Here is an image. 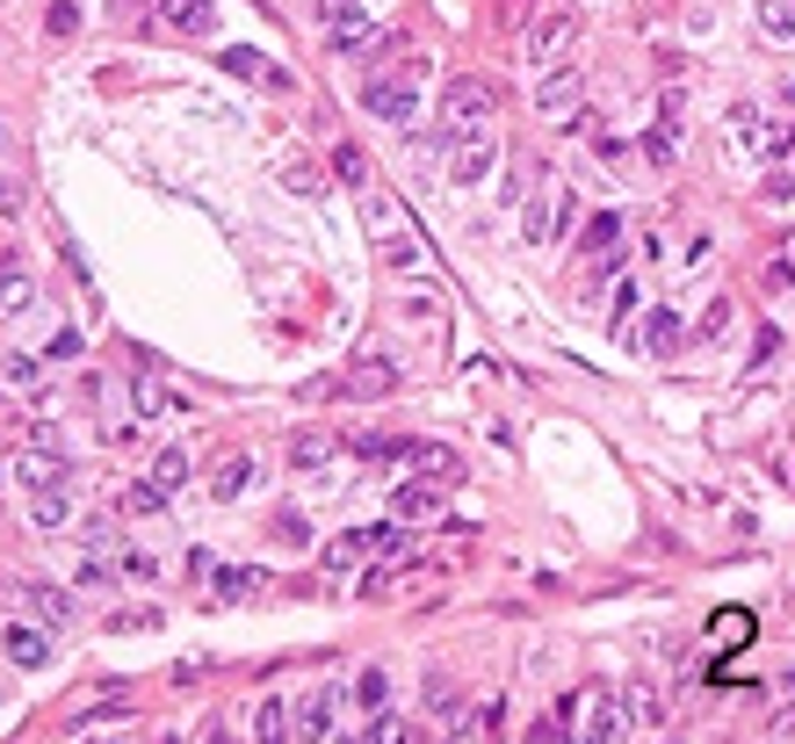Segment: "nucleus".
<instances>
[{"mask_svg": "<svg viewBox=\"0 0 795 744\" xmlns=\"http://www.w3.org/2000/svg\"><path fill=\"white\" fill-rule=\"evenodd\" d=\"M571 36H579V8L571 0H542L528 36H520V52H528V66H557L571 52Z\"/></svg>", "mask_w": 795, "mask_h": 744, "instance_id": "1", "label": "nucleus"}, {"mask_svg": "<svg viewBox=\"0 0 795 744\" xmlns=\"http://www.w3.org/2000/svg\"><path fill=\"white\" fill-rule=\"evenodd\" d=\"M449 145V181L456 189H478L484 173L500 167V138H492V123H470V131H441Z\"/></svg>", "mask_w": 795, "mask_h": 744, "instance_id": "2", "label": "nucleus"}, {"mask_svg": "<svg viewBox=\"0 0 795 744\" xmlns=\"http://www.w3.org/2000/svg\"><path fill=\"white\" fill-rule=\"evenodd\" d=\"M318 22H326V44H333V58H355V52H369V44H377L369 0H326V8H318Z\"/></svg>", "mask_w": 795, "mask_h": 744, "instance_id": "3", "label": "nucleus"}, {"mask_svg": "<svg viewBox=\"0 0 795 744\" xmlns=\"http://www.w3.org/2000/svg\"><path fill=\"white\" fill-rule=\"evenodd\" d=\"M492 80H478V72H456L449 87H441V131H470V123L492 116Z\"/></svg>", "mask_w": 795, "mask_h": 744, "instance_id": "4", "label": "nucleus"}, {"mask_svg": "<svg viewBox=\"0 0 795 744\" xmlns=\"http://www.w3.org/2000/svg\"><path fill=\"white\" fill-rule=\"evenodd\" d=\"M579 102H586V80H579V66H564V72H542V87H536V109H542V123H564V131H579Z\"/></svg>", "mask_w": 795, "mask_h": 744, "instance_id": "5", "label": "nucleus"}, {"mask_svg": "<svg viewBox=\"0 0 795 744\" xmlns=\"http://www.w3.org/2000/svg\"><path fill=\"white\" fill-rule=\"evenodd\" d=\"M362 102H369V116L391 123V131H405V123L419 116V94H413V80H405V72H398V80H369Z\"/></svg>", "mask_w": 795, "mask_h": 744, "instance_id": "6", "label": "nucleus"}, {"mask_svg": "<svg viewBox=\"0 0 795 744\" xmlns=\"http://www.w3.org/2000/svg\"><path fill=\"white\" fill-rule=\"evenodd\" d=\"M724 145H730V153H744V159H774V131H766V116H760L752 102H738V109H730Z\"/></svg>", "mask_w": 795, "mask_h": 744, "instance_id": "7", "label": "nucleus"}, {"mask_svg": "<svg viewBox=\"0 0 795 744\" xmlns=\"http://www.w3.org/2000/svg\"><path fill=\"white\" fill-rule=\"evenodd\" d=\"M290 715H296V737H304V744H326L333 723H340V687H312Z\"/></svg>", "mask_w": 795, "mask_h": 744, "instance_id": "8", "label": "nucleus"}, {"mask_svg": "<svg viewBox=\"0 0 795 744\" xmlns=\"http://www.w3.org/2000/svg\"><path fill=\"white\" fill-rule=\"evenodd\" d=\"M629 730H637V715H629L623 694H593V715H586L579 744H629Z\"/></svg>", "mask_w": 795, "mask_h": 744, "instance_id": "9", "label": "nucleus"}, {"mask_svg": "<svg viewBox=\"0 0 795 744\" xmlns=\"http://www.w3.org/2000/svg\"><path fill=\"white\" fill-rule=\"evenodd\" d=\"M340 391H347V398H391V391H398V362H391V354H355V369H347Z\"/></svg>", "mask_w": 795, "mask_h": 744, "instance_id": "10", "label": "nucleus"}, {"mask_svg": "<svg viewBox=\"0 0 795 744\" xmlns=\"http://www.w3.org/2000/svg\"><path fill=\"white\" fill-rule=\"evenodd\" d=\"M15 600L30 607L36 622H52V629H66V622H72V593L44 586V578H15Z\"/></svg>", "mask_w": 795, "mask_h": 744, "instance_id": "11", "label": "nucleus"}, {"mask_svg": "<svg viewBox=\"0 0 795 744\" xmlns=\"http://www.w3.org/2000/svg\"><path fill=\"white\" fill-rule=\"evenodd\" d=\"M405 455H413V470L427 485H463V455L441 449V441H405Z\"/></svg>", "mask_w": 795, "mask_h": 744, "instance_id": "12", "label": "nucleus"}, {"mask_svg": "<svg viewBox=\"0 0 795 744\" xmlns=\"http://www.w3.org/2000/svg\"><path fill=\"white\" fill-rule=\"evenodd\" d=\"M680 145H687V131H680V102H665V109H658V123H651V138H643V159H651V167H673Z\"/></svg>", "mask_w": 795, "mask_h": 744, "instance_id": "13", "label": "nucleus"}, {"mask_svg": "<svg viewBox=\"0 0 795 744\" xmlns=\"http://www.w3.org/2000/svg\"><path fill=\"white\" fill-rule=\"evenodd\" d=\"M680 340H687V318L658 304V312L643 318V354H658V362H665V354H680Z\"/></svg>", "mask_w": 795, "mask_h": 744, "instance_id": "14", "label": "nucleus"}, {"mask_svg": "<svg viewBox=\"0 0 795 744\" xmlns=\"http://www.w3.org/2000/svg\"><path fill=\"white\" fill-rule=\"evenodd\" d=\"M441 514V485H427V477H413V485L391 492V520H427Z\"/></svg>", "mask_w": 795, "mask_h": 744, "instance_id": "15", "label": "nucleus"}, {"mask_svg": "<svg viewBox=\"0 0 795 744\" xmlns=\"http://www.w3.org/2000/svg\"><path fill=\"white\" fill-rule=\"evenodd\" d=\"M623 217H615V210H601V217H586V232H579V246H586V253L593 260H615V253H623Z\"/></svg>", "mask_w": 795, "mask_h": 744, "instance_id": "16", "label": "nucleus"}, {"mask_svg": "<svg viewBox=\"0 0 795 744\" xmlns=\"http://www.w3.org/2000/svg\"><path fill=\"white\" fill-rule=\"evenodd\" d=\"M15 477H22L30 492H52V485H66V463H58L52 449H30V455L15 463Z\"/></svg>", "mask_w": 795, "mask_h": 744, "instance_id": "17", "label": "nucleus"}, {"mask_svg": "<svg viewBox=\"0 0 795 744\" xmlns=\"http://www.w3.org/2000/svg\"><path fill=\"white\" fill-rule=\"evenodd\" d=\"M8 658L36 673V665H52V636H44V629H30V622H15V629H8Z\"/></svg>", "mask_w": 795, "mask_h": 744, "instance_id": "18", "label": "nucleus"}, {"mask_svg": "<svg viewBox=\"0 0 795 744\" xmlns=\"http://www.w3.org/2000/svg\"><path fill=\"white\" fill-rule=\"evenodd\" d=\"M398 318H405V326H449V312H441V296H427V290H405L398 296Z\"/></svg>", "mask_w": 795, "mask_h": 744, "instance_id": "19", "label": "nucleus"}, {"mask_svg": "<svg viewBox=\"0 0 795 744\" xmlns=\"http://www.w3.org/2000/svg\"><path fill=\"white\" fill-rule=\"evenodd\" d=\"M15 312H30V275L0 253V318H15Z\"/></svg>", "mask_w": 795, "mask_h": 744, "instance_id": "20", "label": "nucleus"}, {"mask_svg": "<svg viewBox=\"0 0 795 744\" xmlns=\"http://www.w3.org/2000/svg\"><path fill=\"white\" fill-rule=\"evenodd\" d=\"M347 701H355L362 715H383V701H391V673H383V665H369V673L355 679V694H347Z\"/></svg>", "mask_w": 795, "mask_h": 744, "instance_id": "21", "label": "nucleus"}, {"mask_svg": "<svg viewBox=\"0 0 795 744\" xmlns=\"http://www.w3.org/2000/svg\"><path fill=\"white\" fill-rule=\"evenodd\" d=\"M637 304H643V282L623 275V282H615V312H607V326H615V340H623V347H629V318H637Z\"/></svg>", "mask_w": 795, "mask_h": 744, "instance_id": "22", "label": "nucleus"}, {"mask_svg": "<svg viewBox=\"0 0 795 744\" xmlns=\"http://www.w3.org/2000/svg\"><path fill=\"white\" fill-rule=\"evenodd\" d=\"M159 15H167L181 36H203L210 30V0H159Z\"/></svg>", "mask_w": 795, "mask_h": 744, "instance_id": "23", "label": "nucleus"}, {"mask_svg": "<svg viewBox=\"0 0 795 744\" xmlns=\"http://www.w3.org/2000/svg\"><path fill=\"white\" fill-rule=\"evenodd\" d=\"M145 485L181 492V485H189V449H159V455H153V477H145Z\"/></svg>", "mask_w": 795, "mask_h": 744, "instance_id": "24", "label": "nucleus"}, {"mask_svg": "<svg viewBox=\"0 0 795 744\" xmlns=\"http://www.w3.org/2000/svg\"><path fill=\"white\" fill-rule=\"evenodd\" d=\"M30 520L44 528V536H58L72 520V506H66V485H52V492H36V506H30Z\"/></svg>", "mask_w": 795, "mask_h": 744, "instance_id": "25", "label": "nucleus"}, {"mask_svg": "<svg viewBox=\"0 0 795 744\" xmlns=\"http://www.w3.org/2000/svg\"><path fill=\"white\" fill-rule=\"evenodd\" d=\"M246 485H254V455H232V463L210 477V499H239Z\"/></svg>", "mask_w": 795, "mask_h": 744, "instance_id": "26", "label": "nucleus"}, {"mask_svg": "<svg viewBox=\"0 0 795 744\" xmlns=\"http://www.w3.org/2000/svg\"><path fill=\"white\" fill-rule=\"evenodd\" d=\"M333 173L362 195V189H369V153H362V145H333Z\"/></svg>", "mask_w": 795, "mask_h": 744, "instance_id": "27", "label": "nucleus"}, {"mask_svg": "<svg viewBox=\"0 0 795 744\" xmlns=\"http://www.w3.org/2000/svg\"><path fill=\"white\" fill-rule=\"evenodd\" d=\"M260 744H296V715L282 701H260Z\"/></svg>", "mask_w": 795, "mask_h": 744, "instance_id": "28", "label": "nucleus"}, {"mask_svg": "<svg viewBox=\"0 0 795 744\" xmlns=\"http://www.w3.org/2000/svg\"><path fill=\"white\" fill-rule=\"evenodd\" d=\"M760 30L774 44H795V0H760Z\"/></svg>", "mask_w": 795, "mask_h": 744, "instance_id": "29", "label": "nucleus"}, {"mask_svg": "<svg viewBox=\"0 0 795 744\" xmlns=\"http://www.w3.org/2000/svg\"><path fill=\"white\" fill-rule=\"evenodd\" d=\"M260 578L268 572H254V564H225L217 572V600H246V593H260Z\"/></svg>", "mask_w": 795, "mask_h": 744, "instance_id": "30", "label": "nucleus"}, {"mask_svg": "<svg viewBox=\"0 0 795 744\" xmlns=\"http://www.w3.org/2000/svg\"><path fill=\"white\" fill-rule=\"evenodd\" d=\"M730 318H738V304H730V296H709V304H702V318H694V332H702V340H724Z\"/></svg>", "mask_w": 795, "mask_h": 744, "instance_id": "31", "label": "nucleus"}, {"mask_svg": "<svg viewBox=\"0 0 795 744\" xmlns=\"http://www.w3.org/2000/svg\"><path fill=\"white\" fill-rule=\"evenodd\" d=\"M333 455V433H296L290 441V470H318Z\"/></svg>", "mask_w": 795, "mask_h": 744, "instance_id": "32", "label": "nucleus"}, {"mask_svg": "<svg viewBox=\"0 0 795 744\" xmlns=\"http://www.w3.org/2000/svg\"><path fill=\"white\" fill-rule=\"evenodd\" d=\"M131 391H138V413H145V419H159V413H181V398H173L167 383H153V376H138Z\"/></svg>", "mask_w": 795, "mask_h": 744, "instance_id": "33", "label": "nucleus"}, {"mask_svg": "<svg viewBox=\"0 0 795 744\" xmlns=\"http://www.w3.org/2000/svg\"><path fill=\"white\" fill-rule=\"evenodd\" d=\"M427 709H434V715H449V723H463V694H456L449 679L434 673V679H427Z\"/></svg>", "mask_w": 795, "mask_h": 744, "instance_id": "34", "label": "nucleus"}, {"mask_svg": "<svg viewBox=\"0 0 795 744\" xmlns=\"http://www.w3.org/2000/svg\"><path fill=\"white\" fill-rule=\"evenodd\" d=\"M225 66L239 72V80H276L282 87V72H268V66H260V52H246V44H239V52H225Z\"/></svg>", "mask_w": 795, "mask_h": 744, "instance_id": "35", "label": "nucleus"}, {"mask_svg": "<svg viewBox=\"0 0 795 744\" xmlns=\"http://www.w3.org/2000/svg\"><path fill=\"white\" fill-rule=\"evenodd\" d=\"M362 744H413V730L398 723V715H369V737Z\"/></svg>", "mask_w": 795, "mask_h": 744, "instance_id": "36", "label": "nucleus"}, {"mask_svg": "<svg viewBox=\"0 0 795 744\" xmlns=\"http://www.w3.org/2000/svg\"><path fill=\"white\" fill-rule=\"evenodd\" d=\"M276 542H282V550H304V542H312L304 514H276Z\"/></svg>", "mask_w": 795, "mask_h": 744, "instance_id": "37", "label": "nucleus"}, {"mask_svg": "<svg viewBox=\"0 0 795 744\" xmlns=\"http://www.w3.org/2000/svg\"><path fill=\"white\" fill-rule=\"evenodd\" d=\"M629 715H637V723H665V701H658L651 687H637L629 694Z\"/></svg>", "mask_w": 795, "mask_h": 744, "instance_id": "38", "label": "nucleus"}, {"mask_svg": "<svg viewBox=\"0 0 795 744\" xmlns=\"http://www.w3.org/2000/svg\"><path fill=\"white\" fill-rule=\"evenodd\" d=\"M44 30H52V36H72V30H80V8H72V0H52V15H44Z\"/></svg>", "mask_w": 795, "mask_h": 744, "instance_id": "39", "label": "nucleus"}, {"mask_svg": "<svg viewBox=\"0 0 795 744\" xmlns=\"http://www.w3.org/2000/svg\"><path fill=\"white\" fill-rule=\"evenodd\" d=\"M0 383H15V391H30V383H36V362H30V354H8V362H0Z\"/></svg>", "mask_w": 795, "mask_h": 744, "instance_id": "40", "label": "nucleus"}, {"mask_svg": "<svg viewBox=\"0 0 795 744\" xmlns=\"http://www.w3.org/2000/svg\"><path fill=\"white\" fill-rule=\"evenodd\" d=\"M716 643H752V615H716Z\"/></svg>", "mask_w": 795, "mask_h": 744, "instance_id": "41", "label": "nucleus"}, {"mask_svg": "<svg viewBox=\"0 0 795 744\" xmlns=\"http://www.w3.org/2000/svg\"><path fill=\"white\" fill-rule=\"evenodd\" d=\"M44 354H52V362H80V332H72V326H66V332H58V340H52V347H44Z\"/></svg>", "mask_w": 795, "mask_h": 744, "instance_id": "42", "label": "nucleus"}, {"mask_svg": "<svg viewBox=\"0 0 795 744\" xmlns=\"http://www.w3.org/2000/svg\"><path fill=\"white\" fill-rule=\"evenodd\" d=\"M709 253H716V239H709V232H694V239H687V253H680V268H702Z\"/></svg>", "mask_w": 795, "mask_h": 744, "instance_id": "43", "label": "nucleus"}, {"mask_svg": "<svg viewBox=\"0 0 795 744\" xmlns=\"http://www.w3.org/2000/svg\"><path fill=\"white\" fill-rule=\"evenodd\" d=\"M586 701H593V694H564V701H557V709H550V715H557V723H564V730H571V723H579V709H586Z\"/></svg>", "mask_w": 795, "mask_h": 744, "instance_id": "44", "label": "nucleus"}, {"mask_svg": "<svg viewBox=\"0 0 795 744\" xmlns=\"http://www.w3.org/2000/svg\"><path fill=\"white\" fill-rule=\"evenodd\" d=\"M528 744H571V730L550 715V723H536V737H528Z\"/></svg>", "mask_w": 795, "mask_h": 744, "instance_id": "45", "label": "nucleus"}, {"mask_svg": "<svg viewBox=\"0 0 795 744\" xmlns=\"http://www.w3.org/2000/svg\"><path fill=\"white\" fill-rule=\"evenodd\" d=\"M774 354H781V332L766 326V332H760V347H752V369H760V362H774Z\"/></svg>", "mask_w": 795, "mask_h": 744, "instance_id": "46", "label": "nucleus"}, {"mask_svg": "<svg viewBox=\"0 0 795 744\" xmlns=\"http://www.w3.org/2000/svg\"><path fill=\"white\" fill-rule=\"evenodd\" d=\"M781 102H788V109H795V72H788V80H781Z\"/></svg>", "mask_w": 795, "mask_h": 744, "instance_id": "47", "label": "nucleus"}, {"mask_svg": "<svg viewBox=\"0 0 795 744\" xmlns=\"http://www.w3.org/2000/svg\"><path fill=\"white\" fill-rule=\"evenodd\" d=\"M203 744H239V737H232V730H210V737Z\"/></svg>", "mask_w": 795, "mask_h": 744, "instance_id": "48", "label": "nucleus"}, {"mask_svg": "<svg viewBox=\"0 0 795 744\" xmlns=\"http://www.w3.org/2000/svg\"><path fill=\"white\" fill-rule=\"evenodd\" d=\"M781 485H788V492H795V463H781Z\"/></svg>", "mask_w": 795, "mask_h": 744, "instance_id": "49", "label": "nucleus"}, {"mask_svg": "<svg viewBox=\"0 0 795 744\" xmlns=\"http://www.w3.org/2000/svg\"><path fill=\"white\" fill-rule=\"evenodd\" d=\"M326 744H340V737H326Z\"/></svg>", "mask_w": 795, "mask_h": 744, "instance_id": "50", "label": "nucleus"}, {"mask_svg": "<svg viewBox=\"0 0 795 744\" xmlns=\"http://www.w3.org/2000/svg\"><path fill=\"white\" fill-rule=\"evenodd\" d=\"M159 744H173V737H159Z\"/></svg>", "mask_w": 795, "mask_h": 744, "instance_id": "51", "label": "nucleus"}, {"mask_svg": "<svg viewBox=\"0 0 795 744\" xmlns=\"http://www.w3.org/2000/svg\"><path fill=\"white\" fill-rule=\"evenodd\" d=\"M0 701H8V694H0Z\"/></svg>", "mask_w": 795, "mask_h": 744, "instance_id": "52", "label": "nucleus"}]
</instances>
